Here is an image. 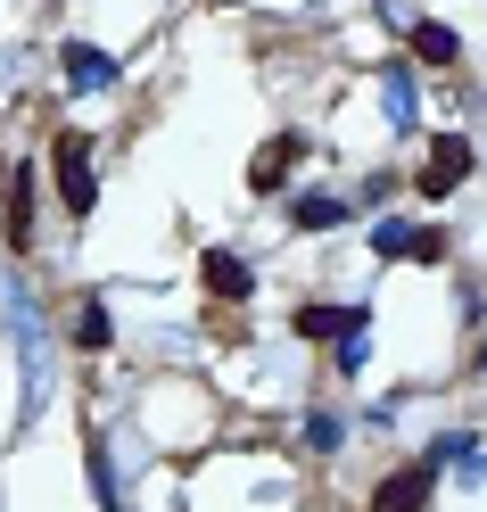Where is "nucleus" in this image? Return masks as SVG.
I'll list each match as a JSON object with an SVG mask.
<instances>
[{"instance_id": "39448f33", "label": "nucleus", "mask_w": 487, "mask_h": 512, "mask_svg": "<svg viewBox=\"0 0 487 512\" xmlns=\"http://www.w3.org/2000/svg\"><path fill=\"white\" fill-rule=\"evenodd\" d=\"M298 157H306V133H298V124H289V133H273L265 149L248 157V190H265V199H273V190H281L289 174H298Z\"/></svg>"}, {"instance_id": "f3484780", "label": "nucleus", "mask_w": 487, "mask_h": 512, "mask_svg": "<svg viewBox=\"0 0 487 512\" xmlns=\"http://www.w3.org/2000/svg\"><path fill=\"white\" fill-rule=\"evenodd\" d=\"M364 356H372V331H355V339H339V372H364Z\"/></svg>"}, {"instance_id": "423d86ee", "label": "nucleus", "mask_w": 487, "mask_h": 512, "mask_svg": "<svg viewBox=\"0 0 487 512\" xmlns=\"http://www.w3.org/2000/svg\"><path fill=\"white\" fill-rule=\"evenodd\" d=\"M199 281H207V298H215V306H248L256 265H248V256H232V248H207V256H199Z\"/></svg>"}, {"instance_id": "ddd939ff", "label": "nucleus", "mask_w": 487, "mask_h": 512, "mask_svg": "<svg viewBox=\"0 0 487 512\" xmlns=\"http://www.w3.org/2000/svg\"><path fill=\"white\" fill-rule=\"evenodd\" d=\"M108 339H116V314H108V298H83V306H75V347H83V356H100Z\"/></svg>"}, {"instance_id": "0eeeda50", "label": "nucleus", "mask_w": 487, "mask_h": 512, "mask_svg": "<svg viewBox=\"0 0 487 512\" xmlns=\"http://www.w3.org/2000/svg\"><path fill=\"white\" fill-rule=\"evenodd\" d=\"M380 108H388V133H421V100H413V67L405 58H380Z\"/></svg>"}, {"instance_id": "7ed1b4c3", "label": "nucleus", "mask_w": 487, "mask_h": 512, "mask_svg": "<svg viewBox=\"0 0 487 512\" xmlns=\"http://www.w3.org/2000/svg\"><path fill=\"white\" fill-rule=\"evenodd\" d=\"M438 471H446V463L430 455V446H421L405 471H388L380 488H372V504H364V512H421V504H430V488H438Z\"/></svg>"}, {"instance_id": "f8f14e48", "label": "nucleus", "mask_w": 487, "mask_h": 512, "mask_svg": "<svg viewBox=\"0 0 487 512\" xmlns=\"http://www.w3.org/2000/svg\"><path fill=\"white\" fill-rule=\"evenodd\" d=\"M83 455H91V496H100V512H116V463H108V430L100 422L83 430Z\"/></svg>"}, {"instance_id": "20e7f679", "label": "nucleus", "mask_w": 487, "mask_h": 512, "mask_svg": "<svg viewBox=\"0 0 487 512\" xmlns=\"http://www.w3.org/2000/svg\"><path fill=\"white\" fill-rule=\"evenodd\" d=\"M289 331L298 339H314V347H339V339H355V331H372V306H298L289 314Z\"/></svg>"}, {"instance_id": "6e6552de", "label": "nucleus", "mask_w": 487, "mask_h": 512, "mask_svg": "<svg viewBox=\"0 0 487 512\" xmlns=\"http://www.w3.org/2000/svg\"><path fill=\"white\" fill-rule=\"evenodd\" d=\"M58 75H67V91H108L124 67H116L100 42H67V50H58Z\"/></svg>"}, {"instance_id": "4468645a", "label": "nucleus", "mask_w": 487, "mask_h": 512, "mask_svg": "<svg viewBox=\"0 0 487 512\" xmlns=\"http://www.w3.org/2000/svg\"><path fill=\"white\" fill-rule=\"evenodd\" d=\"M413 232H421V223H397V215L372 223V256H405V248H413Z\"/></svg>"}, {"instance_id": "dca6fc26", "label": "nucleus", "mask_w": 487, "mask_h": 512, "mask_svg": "<svg viewBox=\"0 0 487 512\" xmlns=\"http://www.w3.org/2000/svg\"><path fill=\"white\" fill-rule=\"evenodd\" d=\"M306 446H314V455H331V446H339V422H331V413H314V422H306Z\"/></svg>"}, {"instance_id": "2eb2a0df", "label": "nucleus", "mask_w": 487, "mask_h": 512, "mask_svg": "<svg viewBox=\"0 0 487 512\" xmlns=\"http://www.w3.org/2000/svg\"><path fill=\"white\" fill-rule=\"evenodd\" d=\"M446 256H454V240H446V232H413L405 265H446Z\"/></svg>"}, {"instance_id": "a211bd4d", "label": "nucleus", "mask_w": 487, "mask_h": 512, "mask_svg": "<svg viewBox=\"0 0 487 512\" xmlns=\"http://www.w3.org/2000/svg\"><path fill=\"white\" fill-rule=\"evenodd\" d=\"M0 199H9V166H0Z\"/></svg>"}, {"instance_id": "f03ea898", "label": "nucleus", "mask_w": 487, "mask_h": 512, "mask_svg": "<svg viewBox=\"0 0 487 512\" xmlns=\"http://www.w3.org/2000/svg\"><path fill=\"white\" fill-rule=\"evenodd\" d=\"M471 166H479V149H471L463 133H438V141H430V157H421V174H413V190L438 207V199H454V190L471 182Z\"/></svg>"}, {"instance_id": "9b49d317", "label": "nucleus", "mask_w": 487, "mask_h": 512, "mask_svg": "<svg viewBox=\"0 0 487 512\" xmlns=\"http://www.w3.org/2000/svg\"><path fill=\"white\" fill-rule=\"evenodd\" d=\"M405 42H413V58H421V67H454V58H463V34H454V25H438V17H421Z\"/></svg>"}, {"instance_id": "f257e3e1", "label": "nucleus", "mask_w": 487, "mask_h": 512, "mask_svg": "<svg viewBox=\"0 0 487 512\" xmlns=\"http://www.w3.org/2000/svg\"><path fill=\"white\" fill-rule=\"evenodd\" d=\"M50 166H58V207H67V215L100 207V174H91V133H83V124H67V133L50 141Z\"/></svg>"}, {"instance_id": "9d476101", "label": "nucleus", "mask_w": 487, "mask_h": 512, "mask_svg": "<svg viewBox=\"0 0 487 512\" xmlns=\"http://www.w3.org/2000/svg\"><path fill=\"white\" fill-rule=\"evenodd\" d=\"M347 215H355V199H339V190H298V199H289V223H298V232H331Z\"/></svg>"}, {"instance_id": "1a4fd4ad", "label": "nucleus", "mask_w": 487, "mask_h": 512, "mask_svg": "<svg viewBox=\"0 0 487 512\" xmlns=\"http://www.w3.org/2000/svg\"><path fill=\"white\" fill-rule=\"evenodd\" d=\"M34 166H25V157H9V248L25 256V248H34Z\"/></svg>"}]
</instances>
